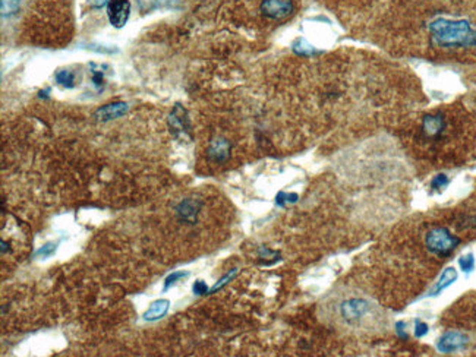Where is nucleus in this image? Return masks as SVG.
<instances>
[{"instance_id":"1","label":"nucleus","mask_w":476,"mask_h":357,"mask_svg":"<svg viewBox=\"0 0 476 357\" xmlns=\"http://www.w3.org/2000/svg\"><path fill=\"white\" fill-rule=\"evenodd\" d=\"M335 319L348 328H373L384 318L371 300L360 296H346L335 303Z\"/></svg>"},{"instance_id":"17","label":"nucleus","mask_w":476,"mask_h":357,"mask_svg":"<svg viewBox=\"0 0 476 357\" xmlns=\"http://www.w3.org/2000/svg\"><path fill=\"white\" fill-rule=\"evenodd\" d=\"M95 63L91 64V75H92V84L98 91H103L104 88V72L101 70V66H98V69H95Z\"/></svg>"},{"instance_id":"6","label":"nucleus","mask_w":476,"mask_h":357,"mask_svg":"<svg viewBox=\"0 0 476 357\" xmlns=\"http://www.w3.org/2000/svg\"><path fill=\"white\" fill-rule=\"evenodd\" d=\"M467 343H469L467 335H464L462 332L450 331L446 332V334L438 340L437 348L438 351H441V353H454V351H459V350L466 348Z\"/></svg>"},{"instance_id":"25","label":"nucleus","mask_w":476,"mask_h":357,"mask_svg":"<svg viewBox=\"0 0 476 357\" xmlns=\"http://www.w3.org/2000/svg\"><path fill=\"white\" fill-rule=\"evenodd\" d=\"M428 334V325L425 322L421 320H416V325H415V337L416 338H422Z\"/></svg>"},{"instance_id":"21","label":"nucleus","mask_w":476,"mask_h":357,"mask_svg":"<svg viewBox=\"0 0 476 357\" xmlns=\"http://www.w3.org/2000/svg\"><path fill=\"white\" fill-rule=\"evenodd\" d=\"M236 272H237L236 269H232V271H230L229 274H226V275H224L223 278H220L219 282H216V284H214V287L211 289V293H216V292H217V290H220L221 287H224V285H226V284H227L229 281L233 280V277L236 275Z\"/></svg>"},{"instance_id":"8","label":"nucleus","mask_w":476,"mask_h":357,"mask_svg":"<svg viewBox=\"0 0 476 357\" xmlns=\"http://www.w3.org/2000/svg\"><path fill=\"white\" fill-rule=\"evenodd\" d=\"M128 110L129 107L126 102H112V104H106L103 107H100L94 113V117L97 120L107 122V120H113V119H117V117H122L123 115H126Z\"/></svg>"},{"instance_id":"18","label":"nucleus","mask_w":476,"mask_h":357,"mask_svg":"<svg viewBox=\"0 0 476 357\" xmlns=\"http://www.w3.org/2000/svg\"><path fill=\"white\" fill-rule=\"evenodd\" d=\"M459 267H460V269H462L463 272H466V274L472 272L473 268H475V256L472 255V254H467V255H463L462 258H459Z\"/></svg>"},{"instance_id":"27","label":"nucleus","mask_w":476,"mask_h":357,"mask_svg":"<svg viewBox=\"0 0 476 357\" xmlns=\"http://www.w3.org/2000/svg\"><path fill=\"white\" fill-rule=\"evenodd\" d=\"M90 3L92 8H103L107 0H90Z\"/></svg>"},{"instance_id":"13","label":"nucleus","mask_w":476,"mask_h":357,"mask_svg":"<svg viewBox=\"0 0 476 357\" xmlns=\"http://www.w3.org/2000/svg\"><path fill=\"white\" fill-rule=\"evenodd\" d=\"M456 280H457V272H456V269L451 267L446 268V269H444V272L441 274L439 280L437 281L435 287L431 290V296L439 294L443 290H446L449 285H451V284H453Z\"/></svg>"},{"instance_id":"5","label":"nucleus","mask_w":476,"mask_h":357,"mask_svg":"<svg viewBox=\"0 0 476 357\" xmlns=\"http://www.w3.org/2000/svg\"><path fill=\"white\" fill-rule=\"evenodd\" d=\"M130 15V2L129 0H110L107 5V16L110 24L115 28L126 25Z\"/></svg>"},{"instance_id":"12","label":"nucleus","mask_w":476,"mask_h":357,"mask_svg":"<svg viewBox=\"0 0 476 357\" xmlns=\"http://www.w3.org/2000/svg\"><path fill=\"white\" fill-rule=\"evenodd\" d=\"M168 306H170V302L167 299L155 300L154 303L150 306V309L144 313V319L145 320H157V319L163 318L167 313Z\"/></svg>"},{"instance_id":"9","label":"nucleus","mask_w":476,"mask_h":357,"mask_svg":"<svg viewBox=\"0 0 476 357\" xmlns=\"http://www.w3.org/2000/svg\"><path fill=\"white\" fill-rule=\"evenodd\" d=\"M230 150H232V145L229 140L224 138H216L210 144L208 157L216 163H224L230 157Z\"/></svg>"},{"instance_id":"26","label":"nucleus","mask_w":476,"mask_h":357,"mask_svg":"<svg viewBox=\"0 0 476 357\" xmlns=\"http://www.w3.org/2000/svg\"><path fill=\"white\" fill-rule=\"evenodd\" d=\"M396 332H397V335H399L401 340H407V338H409V335H407V332H406V324H404L403 320H399V322L396 324Z\"/></svg>"},{"instance_id":"10","label":"nucleus","mask_w":476,"mask_h":357,"mask_svg":"<svg viewBox=\"0 0 476 357\" xmlns=\"http://www.w3.org/2000/svg\"><path fill=\"white\" fill-rule=\"evenodd\" d=\"M168 123H170L172 130H173L176 135H178V133L185 135V132L189 130V120H188L186 112L180 107L179 104L173 109V112H172V115H170V119H168Z\"/></svg>"},{"instance_id":"20","label":"nucleus","mask_w":476,"mask_h":357,"mask_svg":"<svg viewBox=\"0 0 476 357\" xmlns=\"http://www.w3.org/2000/svg\"><path fill=\"white\" fill-rule=\"evenodd\" d=\"M297 201V195L296 193H284V192H280L279 195H277V198H276V204L280 205V206H284L286 202H296Z\"/></svg>"},{"instance_id":"23","label":"nucleus","mask_w":476,"mask_h":357,"mask_svg":"<svg viewBox=\"0 0 476 357\" xmlns=\"http://www.w3.org/2000/svg\"><path fill=\"white\" fill-rule=\"evenodd\" d=\"M56 243H47L46 246H43L41 249H39L37 252H36V256H43V258H49V256H52L54 252H56Z\"/></svg>"},{"instance_id":"15","label":"nucleus","mask_w":476,"mask_h":357,"mask_svg":"<svg viewBox=\"0 0 476 357\" xmlns=\"http://www.w3.org/2000/svg\"><path fill=\"white\" fill-rule=\"evenodd\" d=\"M54 79L59 85L64 88H74L75 87V74L67 69H60L54 74Z\"/></svg>"},{"instance_id":"22","label":"nucleus","mask_w":476,"mask_h":357,"mask_svg":"<svg viewBox=\"0 0 476 357\" xmlns=\"http://www.w3.org/2000/svg\"><path fill=\"white\" fill-rule=\"evenodd\" d=\"M183 277H188V272H183V271H176V272H172L170 275H168L166 281H164V290H167L170 285H173L176 281L179 280V278H183Z\"/></svg>"},{"instance_id":"2","label":"nucleus","mask_w":476,"mask_h":357,"mask_svg":"<svg viewBox=\"0 0 476 357\" xmlns=\"http://www.w3.org/2000/svg\"><path fill=\"white\" fill-rule=\"evenodd\" d=\"M429 32L438 47H476V29L464 19L438 18L429 24Z\"/></svg>"},{"instance_id":"16","label":"nucleus","mask_w":476,"mask_h":357,"mask_svg":"<svg viewBox=\"0 0 476 357\" xmlns=\"http://www.w3.org/2000/svg\"><path fill=\"white\" fill-rule=\"evenodd\" d=\"M21 8V0H0V11L2 16H12L19 11Z\"/></svg>"},{"instance_id":"7","label":"nucleus","mask_w":476,"mask_h":357,"mask_svg":"<svg viewBox=\"0 0 476 357\" xmlns=\"http://www.w3.org/2000/svg\"><path fill=\"white\" fill-rule=\"evenodd\" d=\"M446 129V119L441 115H426L422 119V132L426 138H439Z\"/></svg>"},{"instance_id":"19","label":"nucleus","mask_w":476,"mask_h":357,"mask_svg":"<svg viewBox=\"0 0 476 357\" xmlns=\"http://www.w3.org/2000/svg\"><path fill=\"white\" fill-rule=\"evenodd\" d=\"M449 177L446 176V174H437L435 177L432 178V182H431V188L432 189H435V191H439V189H444L447 185H449Z\"/></svg>"},{"instance_id":"4","label":"nucleus","mask_w":476,"mask_h":357,"mask_svg":"<svg viewBox=\"0 0 476 357\" xmlns=\"http://www.w3.org/2000/svg\"><path fill=\"white\" fill-rule=\"evenodd\" d=\"M293 0H262L261 12L268 19H284L293 13Z\"/></svg>"},{"instance_id":"24","label":"nucleus","mask_w":476,"mask_h":357,"mask_svg":"<svg viewBox=\"0 0 476 357\" xmlns=\"http://www.w3.org/2000/svg\"><path fill=\"white\" fill-rule=\"evenodd\" d=\"M192 292L193 294H196V296H202V294L208 293V287H207V284L204 281L198 280L193 282Z\"/></svg>"},{"instance_id":"3","label":"nucleus","mask_w":476,"mask_h":357,"mask_svg":"<svg viewBox=\"0 0 476 357\" xmlns=\"http://www.w3.org/2000/svg\"><path fill=\"white\" fill-rule=\"evenodd\" d=\"M460 239L456 237L454 234H451L450 231L444 227H437V229L429 230L425 236V246L426 249L439 256V258H446L453 254V251L459 246Z\"/></svg>"},{"instance_id":"14","label":"nucleus","mask_w":476,"mask_h":357,"mask_svg":"<svg viewBox=\"0 0 476 357\" xmlns=\"http://www.w3.org/2000/svg\"><path fill=\"white\" fill-rule=\"evenodd\" d=\"M292 50L295 51L297 56H314V54L320 53L312 44H309L305 39L295 40L293 44H292Z\"/></svg>"},{"instance_id":"11","label":"nucleus","mask_w":476,"mask_h":357,"mask_svg":"<svg viewBox=\"0 0 476 357\" xmlns=\"http://www.w3.org/2000/svg\"><path fill=\"white\" fill-rule=\"evenodd\" d=\"M201 208V204L198 201H193V199H186L183 202H180L179 206L176 208V212L182 220L188 221V223H195L196 216H198V211Z\"/></svg>"}]
</instances>
